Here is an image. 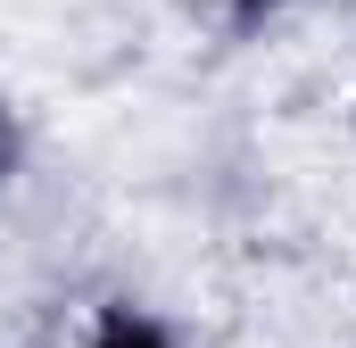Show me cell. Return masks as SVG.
I'll return each mask as SVG.
<instances>
[{"label":"cell","instance_id":"obj_1","mask_svg":"<svg viewBox=\"0 0 356 348\" xmlns=\"http://www.w3.org/2000/svg\"><path fill=\"white\" fill-rule=\"evenodd\" d=\"M91 348H175V340H166L158 324H141V315H108V324H99V340H91Z\"/></svg>","mask_w":356,"mask_h":348},{"label":"cell","instance_id":"obj_2","mask_svg":"<svg viewBox=\"0 0 356 348\" xmlns=\"http://www.w3.org/2000/svg\"><path fill=\"white\" fill-rule=\"evenodd\" d=\"M0 182H8V116H0Z\"/></svg>","mask_w":356,"mask_h":348},{"label":"cell","instance_id":"obj_3","mask_svg":"<svg viewBox=\"0 0 356 348\" xmlns=\"http://www.w3.org/2000/svg\"><path fill=\"white\" fill-rule=\"evenodd\" d=\"M241 8H257V0H241Z\"/></svg>","mask_w":356,"mask_h":348}]
</instances>
